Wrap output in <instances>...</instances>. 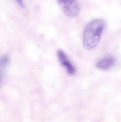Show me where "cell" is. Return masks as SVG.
Here are the masks:
<instances>
[{
    "mask_svg": "<svg viewBox=\"0 0 121 122\" xmlns=\"http://www.w3.org/2000/svg\"><path fill=\"white\" fill-rule=\"evenodd\" d=\"M105 25V21L99 19L92 21L86 26L83 38V45L85 49L91 50L97 46Z\"/></svg>",
    "mask_w": 121,
    "mask_h": 122,
    "instance_id": "cell-1",
    "label": "cell"
},
{
    "mask_svg": "<svg viewBox=\"0 0 121 122\" xmlns=\"http://www.w3.org/2000/svg\"><path fill=\"white\" fill-rule=\"evenodd\" d=\"M63 12L69 17L76 16L80 11V7L77 0H57Z\"/></svg>",
    "mask_w": 121,
    "mask_h": 122,
    "instance_id": "cell-2",
    "label": "cell"
},
{
    "mask_svg": "<svg viewBox=\"0 0 121 122\" xmlns=\"http://www.w3.org/2000/svg\"><path fill=\"white\" fill-rule=\"evenodd\" d=\"M57 54L59 61L65 68L67 73L70 75L74 74L75 72L74 66L69 61L65 52L62 50H59Z\"/></svg>",
    "mask_w": 121,
    "mask_h": 122,
    "instance_id": "cell-3",
    "label": "cell"
},
{
    "mask_svg": "<svg viewBox=\"0 0 121 122\" xmlns=\"http://www.w3.org/2000/svg\"><path fill=\"white\" fill-rule=\"evenodd\" d=\"M116 60L112 56H108L104 57L97 62L96 67L102 70H106L111 68L115 65Z\"/></svg>",
    "mask_w": 121,
    "mask_h": 122,
    "instance_id": "cell-4",
    "label": "cell"
},
{
    "mask_svg": "<svg viewBox=\"0 0 121 122\" xmlns=\"http://www.w3.org/2000/svg\"><path fill=\"white\" fill-rule=\"evenodd\" d=\"M9 61V59L6 56H4L0 58V67H3L6 66Z\"/></svg>",
    "mask_w": 121,
    "mask_h": 122,
    "instance_id": "cell-5",
    "label": "cell"
},
{
    "mask_svg": "<svg viewBox=\"0 0 121 122\" xmlns=\"http://www.w3.org/2000/svg\"><path fill=\"white\" fill-rule=\"evenodd\" d=\"M15 0L18 3V4L22 8H24V5L23 0Z\"/></svg>",
    "mask_w": 121,
    "mask_h": 122,
    "instance_id": "cell-6",
    "label": "cell"
},
{
    "mask_svg": "<svg viewBox=\"0 0 121 122\" xmlns=\"http://www.w3.org/2000/svg\"><path fill=\"white\" fill-rule=\"evenodd\" d=\"M1 80V75H0V84Z\"/></svg>",
    "mask_w": 121,
    "mask_h": 122,
    "instance_id": "cell-7",
    "label": "cell"
}]
</instances>
